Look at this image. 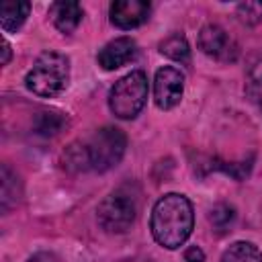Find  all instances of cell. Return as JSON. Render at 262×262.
Returning <instances> with one entry per match:
<instances>
[{"mask_svg":"<svg viewBox=\"0 0 262 262\" xmlns=\"http://www.w3.org/2000/svg\"><path fill=\"white\" fill-rule=\"evenodd\" d=\"M192 225H194L192 205L184 194L168 192L162 199H158V203L151 209V219H149L151 235L160 246L168 250L180 248L192 233Z\"/></svg>","mask_w":262,"mask_h":262,"instance_id":"obj_1","label":"cell"},{"mask_svg":"<svg viewBox=\"0 0 262 262\" xmlns=\"http://www.w3.org/2000/svg\"><path fill=\"white\" fill-rule=\"evenodd\" d=\"M125 147H127V139L121 129L102 127L80 147L72 145L66 160H68V166L76 164L78 170L106 172L121 162Z\"/></svg>","mask_w":262,"mask_h":262,"instance_id":"obj_2","label":"cell"},{"mask_svg":"<svg viewBox=\"0 0 262 262\" xmlns=\"http://www.w3.org/2000/svg\"><path fill=\"white\" fill-rule=\"evenodd\" d=\"M68 80H70L68 57L57 51H45L37 57V61L29 70L25 84L33 94L43 98H53L68 86Z\"/></svg>","mask_w":262,"mask_h":262,"instance_id":"obj_3","label":"cell"},{"mask_svg":"<svg viewBox=\"0 0 262 262\" xmlns=\"http://www.w3.org/2000/svg\"><path fill=\"white\" fill-rule=\"evenodd\" d=\"M147 100V76L135 70L115 82L108 94V106L119 119H135Z\"/></svg>","mask_w":262,"mask_h":262,"instance_id":"obj_4","label":"cell"},{"mask_svg":"<svg viewBox=\"0 0 262 262\" xmlns=\"http://www.w3.org/2000/svg\"><path fill=\"white\" fill-rule=\"evenodd\" d=\"M135 213H137L135 199L123 190H117V192H111L98 205L96 217L102 229L111 233H123L133 225Z\"/></svg>","mask_w":262,"mask_h":262,"instance_id":"obj_5","label":"cell"},{"mask_svg":"<svg viewBox=\"0 0 262 262\" xmlns=\"http://www.w3.org/2000/svg\"><path fill=\"white\" fill-rule=\"evenodd\" d=\"M184 92V76L180 70L172 68V66H164L156 72L154 78V98L156 104L164 111L174 108Z\"/></svg>","mask_w":262,"mask_h":262,"instance_id":"obj_6","label":"cell"},{"mask_svg":"<svg viewBox=\"0 0 262 262\" xmlns=\"http://www.w3.org/2000/svg\"><path fill=\"white\" fill-rule=\"evenodd\" d=\"M199 47L203 49V53H207L209 57L219 59V61H233L237 55L235 41L219 25H207L201 29Z\"/></svg>","mask_w":262,"mask_h":262,"instance_id":"obj_7","label":"cell"},{"mask_svg":"<svg viewBox=\"0 0 262 262\" xmlns=\"http://www.w3.org/2000/svg\"><path fill=\"white\" fill-rule=\"evenodd\" d=\"M149 16V4L143 0H115L111 4V23L119 29H135Z\"/></svg>","mask_w":262,"mask_h":262,"instance_id":"obj_8","label":"cell"},{"mask_svg":"<svg viewBox=\"0 0 262 262\" xmlns=\"http://www.w3.org/2000/svg\"><path fill=\"white\" fill-rule=\"evenodd\" d=\"M137 45L131 37H117L98 51V66L102 70H117L135 57Z\"/></svg>","mask_w":262,"mask_h":262,"instance_id":"obj_9","label":"cell"},{"mask_svg":"<svg viewBox=\"0 0 262 262\" xmlns=\"http://www.w3.org/2000/svg\"><path fill=\"white\" fill-rule=\"evenodd\" d=\"M49 12H51V18H53V25L66 35L76 31V27L82 20V6L78 2H72V0L55 2Z\"/></svg>","mask_w":262,"mask_h":262,"instance_id":"obj_10","label":"cell"},{"mask_svg":"<svg viewBox=\"0 0 262 262\" xmlns=\"http://www.w3.org/2000/svg\"><path fill=\"white\" fill-rule=\"evenodd\" d=\"M31 10L29 2H20V0H4L0 6V25L4 33H14L20 29V25L27 20Z\"/></svg>","mask_w":262,"mask_h":262,"instance_id":"obj_11","label":"cell"},{"mask_svg":"<svg viewBox=\"0 0 262 262\" xmlns=\"http://www.w3.org/2000/svg\"><path fill=\"white\" fill-rule=\"evenodd\" d=\"M221 262H262V252L250 242H235L223 252Z\"/></svg>","mask_w":262,"mask_h":262,"instance_id":"obj_12","label":"cell"},{"mask_svg":"<svg viewBox=\"0 0 262 262\" xmlns=\"http://www.w3.org/2000/svg\"><path fill=\"white\" fill-rule=\"evenodd\" d=\"M160 51H162L166 57L174 59V61H180V63H188V61H190V47H188L186 39H184L182 35H178V33L166 37V39L160 43Z\"/></svg>","mask_w":262,"mask_h":262,"instance_id":"obj_13","label":"cell"},{"mask_svg":"<svg viewBox=\"0 0 262 262\" xmlns=\"http://www.w3.org/2000/svg\"><path fill=\"white\" fill-rule=\"evenodd\" d=\"M16 174L4 164L2 166V211H8L10 207L16 205L18 201V190H16Z\"/></svg>","mask_w":262,"mask_h":262,"instance_id":"obj_14","label":"cell"},{"mask_svg":"<svg viewBox=\"0 0 262 262\" xmlns=\"http://www.w3.org/2000/svg\"><path fill=\"white\" fill-rule=\"evenodd\" d=\"M233 219H235V213H233V207L229 205H217L211 209V215H209V221L217 231H225L233 223Z\"/></svg>","mask_w":262,"mask_h":262,"instance_id":"obj_15","label":"cell"},{"mask_svg":"<svg viewBox=\"0 0 262 262\" xmlns=\"http://www.w3.org/2000/svg\"><path fill=\"white\" fill-rule=\"evenodd\" d=\"M248 94L262 106V59L252 63L248 72Z\"/></svg>","mask_w":262,"mask_h":262,"instance_id":"obj_16","label":"cell"},{"mask_svg":"<svg viewBox=\"0 0 262 262\" xmlns=\"http://www.w3.org/2000/svg\"><path fill=\"white\" fill-rule=\"evenodd\" d=\"M237 14L244 23L256 25L262 20V2H242L237 6Z\"/></svg>","mask_w":262,"mask_h":262,"instance_id":"obj_17","label":"cell"},{"mask_svg":"<svg viewBox=\"0 0 262 262\" xmlns=\"http://www.w3.org/2000/svg\"><path fill=\"white\" fill-rule=\"evenodd\" d=\"M184 262H205V252L199 246H190L184 250Z\"/></svg>","mask_w":262,"mask_h":262,"instance_id":"obj_18","label":"cell"},{"mask_svg":"<svg viewBox=\"0 0 262 262\" xmlns=\"http://www.w3.org/2000/svg\"><path fill=\"white\" fill-rule=\"evenodd\" d=\"M27 262H59V260H57V256L51 254V252H37V254H33Z\"/></svg>","mask_w":262,"mask_h":262,"instance_id":"obj_19","label":"cell"},{"mask_svg":"<svg viewBox=\"0 0 262 262\" xmlns=\"http://www.w3.org/2000/svg\"><path fill=\"white\" fill-rule=\"evenodd\" d=\"M2 53H4V55H2V66H6V63H8V59H10V45H8V41H6V39L2 41Z\"/></svg>","mask_w":262,"mask_h":262,"instance_id":"obj_20","label":"cell"}]
</instances>
